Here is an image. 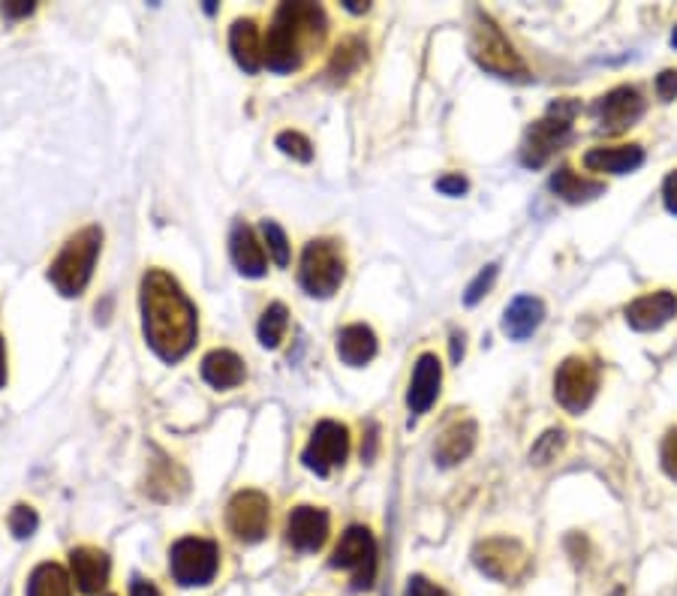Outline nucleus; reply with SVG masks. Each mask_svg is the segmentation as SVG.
I'll return each instance as SVG.
<instances>
[{
  "label": "nucleus",
  "mask_w": 677,
  "mask_h": 596,
  "mask_svg": "<svg viewBox=\"0 0 677 596\" xmlns=\"http://www.w3.org/2000/svg\"><path fill=\"white\" fill-rule=\"evenodd\" d=\"M142 329L150 349L164 361L184 359L196 344V308L176 277L160 269L142 277Z\"/></svg>",
  "instance_id": "nucleus-1"
},
{
  "label": "nucleus",
  "mask_w": 677,
  "mask_h": 596,
  "mask_svg": "<svg viewBox=\"0 0 677 596\" xmlns=\"http://www.w3.org/2000/svg\"><path fill=\"white\" fill-rule=\"evenodd\" d=\"M326 10L316 3H283L265 37V63L275 73L299 70L304 49L326 37Z\"/></svg>",
  "instance_id": "nucleus-2"
},
{
  "label": "nucleus",
  "mask_w": 677,
  "mask_h": 596,
  "mask_svg": "<svg viewBox=\"0 0 677 596\" xmlns=\"http://www.w3.org/2000/svg\"><path fill=\"white\" fill-rule=\"evenodd\" d=\"M100 226H88L63 245L58 260L49 265V281L61 296L75 298L85 293V286L90 284V274H94V262L100 257Z\"/></svg>",
  "instance_id": "nucleus-3"
},
{
  "label": "nucleus",
  "mask_w": 677,
  "mask_h": 596,
  "mask_svg": "<svg viewBox=\"0 0 677 596\" xmlns=\"http://www.w3.org/2000/svg\"><path fill=\"white\" fill-rule=\"evenodd\" d=\"M578 109L581 106L569 97L552 103L548 112L527 130L524 145H521V163L530 169H540L552 160V154H557L572 139V121H576Z\"/></svg>",
  "instance_id": "nucleus-4"
},
{
  "label": "nucleus",
  "mask_w": 677,
  "mask_h": 596,
  "mask_svg": "<svg viewBox=\"0 0 677 596\" xmlns=\"http://www.w3.org/2000/svg\"><path fill=\"white\" fill-rule=\"evenodd\" d=\"M470 51L479 61L482 70H488L503 79H518L524 75V61L518 58V51L512 49V43L503 37V31L491 22L485 13H476L473 22V39H470Z\"/></svg>",
  "instance_id": "nucleus-5"
},
{
  "label": "nucleus",
  "mask_w": 677,
  "mask_h": 596,
  "mask_svg": "<svg viewBox=\"0 0 677 596\" xmlns=\"http://www.w3.org/2000/svg\"><path fill=\"white\" fill-rule=\"evenodd\" d=\"M299 281L304 286V293L314 298H328L338 293V286L343 284V257L335 241L328 238H316L311 241L304 253H301V269Z\"/></svg>",
  "instance_id": "nucleus-6"
},
{
  "label": "nucleus",
  "mask_w": 677,
  "mask_h": 596,
  "mask_svg": "<svg viewBox=\"0 0 677 596\" xmlns=\"http://www.w3.org/2000/svg\"><path fill=\"white\" fill-rule=\"evenodd\" d=\"M220 567V548L202 536H184L169 551V572L181 587L208 584Z\"/></svg>",
  "instance_id": "nucleus-7"
},
{
  "label": "nucleus",
  "mask_w": 677,
  "mask_h": 596,
  "mask_svg": "<svg viewBox=\"0 0 677 596\" xmlns=\"http://www.w3.org/2000/svg\"><path fill=\"white\" fill-rule=\"evenodd\" d=\"M331 567L335 570H347L352 575V587L355 591H367L374 587L376 579V539L367 527H350L340 536L338 548L331 555Z\"/></svg>",
  "instance_id": "nucleus-8"
},
{
  "label": "nucleus",
  "mask_w": 677,
  "mask_h": 596,
  "mask_svg": "<svg viewBox=\"0 0 677 596\" xmlns=\"http://www.w3.org/2000/svg\"><path fill=\"white\" fill-rule=\"evenodd\" d=\"M600 389V373L588 359H566L554 377V397L569 413H584Z\"/></svg>",
  "instance_id": "nucleus-9"
},
{
  "label": "nucleus",
  "mask_w": 677,
  "mask_h": 596,
  "mask_svg": "<svg viewBox=\"0 0 677 596\" xmlns=\"http://www.w3.org/2000/svg\"><path fill=\"white\" fill-rule=\"evenodd\" d=\"M347 455H350V431H347V425L323 419L314 428L311 443L301 452V461L316 476H328L335 467H340L347 461Z\"/></svg>",
  "instance_id": "nucleus-10"
},
{
  "label": "nucleus",
  "mask_w": 677,
  "mask_h": 596,
  "mask_svg": "<svg viewBox=\"0 0 677 596\" xmlns=\"http://www.w3.org/2000/svg\"><path fill=\"white\" fill-rule=\"evenodd\" d=\"M268 522H271V503H268V497L263 491L247 488V491H239L229 500L226 524L241 543H259L268 534Z\"/></svg>",
  "instance_id": "nucleus-11"
},
{
  "label": "nucleus",
  "mask_w": 677,
  "mask_h": 596,
  "mask_svg": "<svg viewBox=\"0 0 677 596\" xmlns=\"http://www.w3.org/2000/svg\"><path fill=\"white\" fill-rule=\"evenodd\" d=\"M473 560L476 567L494 582H515L518 575L527 570V551L521 543L506 539V536H494L485 539L473 548Z\"/></svg>",
  "instance_id": "nucleus-12"
},
{
  "label": "nucleus",
  "mask_w": 677,
  "mask_h": 596,
  "mask_svg": "<svg viewBox=\"0 0 677 596\" xmlns=\"http://www.w3.org/2000/svg\"><path fill=\"white\" fill-rule=\"evenodd\" d=\"M593 115H596V124H600L602 133H624L644 115V99H641L636 87L620 85L596 99Z\"/></svg>",
  "instance_id": "nucleus-13"
},
{
  "label": "nucleus",
  "mask_w": 677,
  "mask_h": 596,
  "mask_svg": "<svg viewBox=\"0 0 677 596\" xmlns=\"http://www.w3.org/2000/svg\"><path fill=\"white\" fill-rule=\"evenodd\" d=\"M287 539L295 551H319L328 539V512L295 506L287 518Z\"/></svg>",
  "instance_id": "nucleus-14"
},
{
  "label": "nucleus",
  "mask_w": 677,
  "mask_h": 596,
  "mask_svg": "<svg viewBox=\"0 0 677 596\" xmlns=\"http://www.w3.org/2000/svg\"><path fill=\"white\" fill-rule=\"evenodd\" d=\"M439 383H443L439 359L434 353H422L419 361H415L410 392H407V407H410L413 416H422V413L431 410V404H434L439 395Z\"/></svg>",
  "instance_id": "nucleus-15"
},
{
  "label": "nucleus",
  "mask_w": 677,
  "mask_h": 596,
  "mask_svg": "<svg viewBox=\"0 0 677 596\" xmlns=\"http://www.w3.org/2000/svg\"><path fill=\"white\" fill-rule=\"evenodd\" d=\"M70 570H73V579L82 594H100L102 587L109 584L112 563H109V558L102 555L100 548L82 546L70 551Z\"/></svg>",
  "instance_id": "nucleus-16"
},
{
  "label": "nucleus",
  "mask_w": 677,
  "mask_h": 596,
  "mask_svg": "<svg viewBox=\"0 0 677 596\" xmlns=\"http://www.w3.org/2000/svg\"><path fill=\"white\" fill-rule=\"evenodd\" d=\"M677 313V298L672 293H651V296L636 298L627 308V323L636 332H656L663 329Z\"/></svg>",
  "instance_id": "nucleus-17"
},
{
  "label": "nucleus",
  "mask_w": 677,
  "mask_h": 596,
  "mask_svg": "<svg viewBox=\"0 0 677 596\" xmlns=\"http://www.w3.org/2000/svg\"><path fill=\"white\" fill-rule=\"evenodd\" d=\"M229 253H232V262L244 277H263L265 269H268L265 248L256 241V233L247 224H235L232 236H229Z\"/></svg>",
  "instance_id": "nucleus-18"
},
{
  "label": "nucleus",
  "mask_w": 677,
  "mask_h": 596,
  "mask_svg": "<svg viewBox=\"0 0 677 596\" xmlns=\"http://www.w3.org/2000/svg\"><path fill=\"white\" fill-rule=\"evenodd\" d=\"M229 49L244 73H256L265 63V43L253 19H239L229 31Z\"/></svg>",
  "instance_id": "nucleus-19"
},
{
  "label": "nucleus",
  "mask_w": 677,
  "mask_h": 596,
  "mask_svg": "<svg viewBox=\"0 0 677 596\" xmlns=\"http://www.w3.org/2000/svg\"><path fill=\"white\" fill-rule=\"evenodd\" d=\"M476 434L479 428L473 419H461V422H451L443 437L437 440V446H434V458H437L439 467H455V464H461V461L473 452L476 446Z\"/></svg>",
  "instance_id": "nucleus-20"
},
{
  "label": "nucleus",
  "mask_w": 677,
  "mask_h": 596,
  "mask_svg": "<svg viewBox=\"0 0 677 596\" xmlns=\"http://www.w3.org/2000/svg\"><path fill=\"white\" fill-rule=\"evenodd\" d=\"M644 163V151L639 145H617V148H590L584 154V169L588 172L627 175L636 172Z\"/></svg>",
  "instance_id": "nucleus-21"
},
{
  "label": "nucleus",
  "mask_w": 677,
  "mask_h": 596,
  "mask_svg": "<svg viewBox=\"0 0 677 596\" xmlns=\"http://www.w3.org/2000/svg\"><path fill=\"white\" fill-rule=\"evenodd\" d=\"M545 320V305L533 296H518L503 313V332L512 341H527Z\"/></svg>",
  "instance_id": "nucleus-22"
},
{
  "label": "nucleus",
  "mask_w": 677,
  "mask_h": 596,
  "mask_svg": "<svg viewBox=\"0 0 677 596\" xmlns=\"http://www.w3.org/2000/svg\"><path fill=\"white\" fill-rule=\"evenodd\" d=\"M202 380L214 389H235L244 383V361L232 353V349H211L202 359Z\"/></svg>",
  "instance_id": "nucleus-23"
},
{
  "label": "nucleus",
  "mask_w": 677,
  "mask_h": 596,
  "mask_svg": "<svg viewBox=\"0 0 677 596\" xmlns=\"http://www.w3.org/2000/svg\"><path fill=\"white\" fill-rule=\"evenodd\" d=\"M338 356L350 368H362L376 356V335L371 325L352 323L347 329H340L338 335Z\"/></svg>",
  "instance_id": "nucleus-24"
},
{
  "label": "nucleus",
  "mask_w": 677,
  "mask_h": 596,
  "mask_svg": "<svg viewBox=\"0 0 677 596\" xmlns=\"http://www.w3.org/2000/svg\"><path fill=\"white\" fill-rule=\"evenodd\" d=\"M552 190L557 196H564L566 202H590V199L600 196L605 184L602 181H590V178L578 175L569 166H560L552 178Z\"/></svg>",
  "instance_id": "nucleus-25"
},
{
  "label": "nucleus",
  "mask_w": 677,
  "mask_h": 596,
  "mask_svg": "<svg viewBox=\"0 0 677 596\" xmlns=\"http://www.w3.org/2000/svg\"><path fill=\"white\" fill-rule=\"evenodd\" d=\"M27 596H73V584L63 567L39 563L27 579Z\"/></svg>",
  "instance_id": "nucleus-26"
},
{
  "label": "nucleus",
  "mask_w": 677,
  "mask_h": 596,
  "mask_svg": "<svg viewBox=\"0 0 677 596\" xmlns=\"http://www.w3.org/2000/svg\"><path fill=\"white\" fill-rule=\"evenodd\" d=\"M364 55H367V46H364L359 37H350L340 43L335 55H331V61H328V75H335V79H350L359 67H362Z\"/></svg>",
  "instance_id": "nucleus-27"
},
{
  "label": "nucleus",
  "mask_w": 677,
  "mask_h": 596,
  "mask_svg": "<svg viewBox=\"0 0 677 596\" xmlns=\"http://www.w3.org/2000/svg\"><path fill=\"white\" fill-rule=\"evenodd\" d=\"M287 325H289V311L287 305H268L263 313V320H259V341H263V347L275 349L280 347V341L287 335Z\"/></svg>",
  "instance_id": "nucleus-28"
},
{
  "label": "nucleus",
  "mask_w": 677,
  "mask_h": 596,
  "mask_svg": "<svg viewBox=\"0 0 677 596\" xmlns=\"http://www.w3.org/2000/svg\"><path fill=\"white\" fill-rule=\"evenodd\" d=\"M277 148L283 151L287 157L299 163H311L314 160V148H311V142L307 136H301L295 130H283L280 136H277Z\"/></svg>",
  "instance_id": "nucleus-29"
},
{
  "label": "nucleus",
  "mask_w": 677,
  "mask_h": 596,
  "mask_svg": "<svg viewBox=\"0 0 677 596\" xmlns=\"http://www.w3.org/2000/svg\"><path fill=\"white\" fill-rule=\"evenodd\" d=\"M263 238H265V245H268V253L275 257L277 265H280V269H287L289 265L287 233H283L275 220H263Z\"/></svg>",
  "instance_id": "nucleus-30"
},
{
  "label": "nucleus",
  "mask_w": 677,
  "mask_h": 596,
  "mask_svg": "<svg viewBox=\"0 0 677 596\" xmlns=\"http://www.w3.org/2000/svg\"><path fill=\"white\" fill-rule=\"evenodd\" d=\"M39 527V518L37 512L25 506V503H19L13 512H10V534L15 539H27V536H34V531Z\"/></svg>",
  "instance_id": "nucleus-31"
},
{
  "label": "nucleus",
  "mask_w": 677,
  "mask_h": 596,
  "mask_svg": "<svg viewBox=\"0 0 677 596\" xmlns=\"http://www.w3.org/2000/svg\"><path fill=\"white\" fill-rule=\"evenodd\" d=\"M564 431H548V434L540 437V443L533 446L530 452V458L536 461V464H552L557 455H560V449H564Z\"/></svg>",
  "instance_id": "nucleus-32"
},
{
  "label": "nucleus",
  "mask_w": 677,
  "mask_h": 596,
  "mask_svg": "<svg viewBox=\"0 0 677 596\" xmlns=\"http://www.w3.org/2000/svg\"><path fill=\"white\" fill-rule=\"evenodd\" d=\"M494 277H497V265H485V272H479L476 281L467 286V296H464L467 305H476V301H482L485 293L491 289V284H494Z\"/></svg>",
  "instance_id": "nucleus-33"
},
{
  "label": "nucleus",
  "mask_w": 677,
  "mask_h": 596,
  "mask_svg": "<svg viewBox=\"0 0 677 596\" xmlns=\"http://www.w3.org/2000/svg\"><path fill=\"white\" fill-rule=\"evenodd\" d=\"M663 467L672 479H677V428H672L663 440Z\"/></svg>",
  "instance_id": "nucleus-34"
},
{
  "label": "nucleus",
  "mask_w": 677,
  "mask_h": 596,
  "mask_svg": "<svg viewBox=\"0 0 677 596\" xmlns=\"http://www.w3.org/2000/svg\"><path fill=\"white\" fill-rule=\"evenodd\" d=\"M403 596H449L443 587H437L434 582H427L425 575H413L410 584H407V594Z\"/></svg>",
  "instance_id": "nucleus-35"
},
{
  "label": "nucleus",
  "mask_w": 677,
  "mask_h": 596,
  "mask_svg": "<svg viewBox=\"0 0 677 596\" xmlns=\"http://www.w3.org/2000/svg\"><path fill=\"white\" fill-rule=\"evenodd\" d=\"M656 94L663 103H672L677 97V70H663L656 75Z\"/></svg>",
  "instance_id": "nucleus-36"
},
{
  "label": "nucleus",
  "mask_w": 677,
  "mask_h": 596,
  "mask_svg": "<svg viewBox=\"0 0 677 596\" xmlns=\"http://www.w3.org/2000/svg\"><path fill=\"white\" fill-rule=\"evenodd\" d=\"M437 190L446 196H461V193H467V181L461 175H443L437 181Z\"/></svg>",
  "instance_id": "nucleus-37"
},
{
  "label": "nucleus",
  "mask_w": 677,
  "mask_h": 596,
  "mask_svg": "<svg viewBox=\"0 0 677 596\" xmlns=\"http://www.w3.org/2000/svg\"><path fill=\"white\" fill-rule=\"evenodd\" d=\"M34 10H37V3H31V0H10V3H3V15L7 19H27Z\"/></svg>",
  "instance_id": "nucleus-38"
},
{
  "label": "nucleus",
  "mask_w": 677,
  "mask_h": 596,
  "mask_svg": "<svg viewBox=\"0 0 677 596\" xmlns=\"http://www.w3.org/2000/svg\"><path fill=\"white\" fill-rule=\"evenodd\" d=\"M663 199H665V208H668L672 214H677V172H672L668 178H665Z\"/></svg>",
  "instance_id": "nucleus-39"
},
{
  "label": "nucleus",
  "mask_w": 677,
  "mask_h": 596,
  "mask_svg": "<svg viewBox=\"0 0 677 596\" xmlns=\"http://www.w3.org/2000/svg\"><path fill=\"white\" fill-rule=\"evenodd\" d=\"M130 596H160V591L154 587L150 582H142V579H136L133 582V587H130Z\"/></svg>",
  "instance_id": "nucleus-40"
},
{
  "label": "nucleus",
  "mask_w": 677,
  "mask_h": 596,
  "mask_svg": "<svg viewBox=\"0 0 677 596\" xmlns=\"http://www.w3.org/2000/svg\"><path fill=\"white\" fill-rule=\"evenodd\" d=\"M461 356H464V335H458V332H455V335H451V359L458 361Z\"/></svg>",
  "instance_id": "nucleus-41"
},
{
  "label": "nucleus",
  "mask_w": 677,
  "mask_h": 596,
  "mask_svg": "<svg viewBox=\"0 0 677 596\" xmlns=\"http://www.w3.org/2000/svg\"><path fill=\"white\" fill-rule=\"evenodd\" d=\"M7 383V349H3V337H0V385Z\"/></svg>",
  "instance_id": "nucleus-42"
},
{
  "label": "nucleus",
  "mask_w": 677,
  "mask_h": 596,
  "mask_svg": "<svg viewBox=\"0 0 677 596\" xmlns=\"http://www.w3.org/2000/svg\"><path fill=\"white\" fill-rule=\"evenodd\" d=\"M347 10H350V13H367V3H359V0H347Z\"/></svg>",
  "instance_id": "nucleus-43"
},
{
  "label": "nucleus",
  "mask_w": 677,
  "mask_h": 596,
  "mask_svg": "<svg viewBox=\"0 0 677 596\" xmlns=\"http://www.w3.org/2000/svg\"><path fill=\"white\" fill-rule=\"evenodd\" d=\"M672 46H675V49H677V27H675V34H672Z\"/></svg>",
  "instance_id": "nucleus-44"
}]
</instances>
